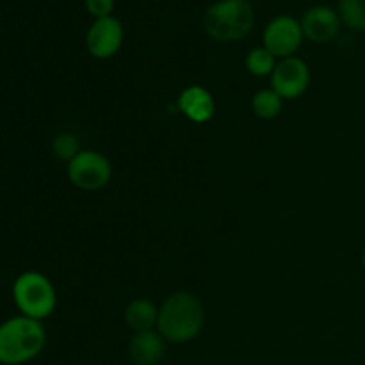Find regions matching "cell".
<instances>
[{
	"instance_id": "cell-1",
	"label": "cell",
	"mask_w": 365,
	"mask_h": 365,
	"mask_svg": "<svg viewBox=\"0 0 365 365\" xmlns=\"http://www.w3.org/2000/svg\"><path fill=\"white\" fill-rule=\"evenodd\" d=\"M203 305L192 292H173L159 307L157 331L171 344H185L192 341L203 330Z\"/></svg>"
},
{
	"instance_id": "cell-2",
	"label": "cell",
	"mask_w": 365,
	"mask_h": 365,
	"mask_svg": "<svg viewBox=\"0 0 365 365\" xmlns=\"http://www.w3.org/2000/svg\"><path fill=\"white\" fill-rule=\"evenodd\" d=\"M46 331L41 321L18 316L0 324V364L20 365L43 351Z\"/></svg>"
},
{
	"instance_id": "cell-3",
	"label": "cell",
	"mask_w": 365,
	"mask_h": 365,
	"mask_svg": "<svg viewBox=\"0 0 365 365\" xmlns=\"http://www.w3.org/2000/svg\"><path fill=\"white\" fill-rule=\"evenodd\" d=\"M255 24V11L248 0H220L203 14V29L212 39L234 43L246 38Z\"/></svg>"
},
{
	"instance_id": "cell-4",
	"label": "cell",
	"mask_w": 365,
	"mask_h": 365,
	"mask_svg": "<svg viewBox=\"0 0 365 365\" xmlns=\"http://www.w3.org/2000/svg\"><path fill=\"white\" fill-rule=\"evenodd\" d=\"M13 298L21 316L36 321L50 317L57 307V294L52 282L38 271H27L16 278Z\"/></svg>"
},
{
	"instance_id": "cell-5",
	"label": "cell",
	"mask_w": 365,
	"mask_h": 365,
	"mask_svg": "<svg viewBox=\"0 0 365 365\" xmlns=\"http://www.w3.org/2000/svg\"><path fill=\"white\" fill-rule=\"evenodd\" d=\"M68 178L82 191H100L113 178V164L96 150H81V153L68 163Z\"/></svg>"
},
{
	"instance_id": "cell-6",
	"label": "cell",
	"mask_w": 365,
	"mask_h": 365,
	"mask_svg": "<svg viewBox=\"0 0 365 365\" xmlns=\"http://www.w3.org/2000/svg\"><path fill=\"white\" fill-rule=\"evenodd\" d=\"M303 29L302 24L294 16L280 14L273 18L266 25L262 34V46L269 50L274 57H292L303 43Z\"/></svg>"
},
{
	"instance_id": "cell-7",
	"label": "cell",
	"mask_w": 365,
	"mask_h": 365,
	"mask_svg": "<svg viewBox=\"0 0 365 365\" xmlns=\"http://www.w3.org/2000/svg\"><path fill=\"white\" fill-rule=\"evenodd\" d=\"M310 68L299 57H285L271 75V88L284 100H296L309 89Z\"/></svg>"
},
{
	"instance_id": "cell-8",
	"label": "cell",
	"mask_w": 365,
	"mask_h": 365,
	"mask_svg": "<svg viewBox=\"0 0 365 365\" xmlns=\"http://www.w3.org/2000/svg\"><path fill=\"white\" fill-rule=\"evenodd\" d=\"M125 31L118 18L107 16L95 20L86 34V48L96 59H110L123 45Z\"/></svg>"
},
{
	"instance_id": "cell-9",
	"label": "cell",
	"mask_w": 365,
	"mask_h": 365,
	"mask_svg": "<svg viewBox=\"0 0 365 365\" xmlns=\"http://www.w3.org/2000/svg\"><path fill=\"white\" fill-rule=\"evenodd\" d=\"M303 36L310 41L323 45L331 41L341 29V16L335 9L328 6H314L302 18Z\"/></svg>"
},
{
	"instance_id": "cell-10",
	"label": "cell",
	"mask_w": 365,
	"mask_h": 365,
	"mask_svg": "<svg viewBox=\"0 0 365 365\" xmlns=\"http://www.w3.org/2000/svg\"><path fill=\"white\" fill-rule=\"evenodd\" d=\"M178 110L192 123H207L216 114V100L207 88L192 84L178 95Z\"/></svg>"
},
{
	"instance_id": "cell-11",
	"label": "cell",
	"mask_w": 365,
	"mask_h": 365,
	"mask_svg": "<svg viewBox=\"0 0 365 365\" xmlns=\"http://www.w3.org/2000/svg\"><path fill=\"white\" fill-rule=\"evenodd\" d=\"M166 351V341L155 330L139 331L128 342V356L134 365H159Z\"/></svg>"
},
{
	"instance_id": "cell-12",
	"label": "cell",
	"mask_w": 365,
	"mask_h": 365,
	"mask_svg": "<svg viewBox=\"0 0 365 365\" xmlns=\"http://www.w3.org/2000/svg\"><path fill=\"white\" fill-rule=\"evenodd\" d=\"M159 307L148 298H135L125 309V323L134 334L150 331L157 328Z\"/></svg>"
},
{
	"instance_id": "cell-13",
	"label": "cell",
	"mask_w": 365,
	"mask_h": 365,
	"mask_svg": "<svg viewBox=\"0 0 365 365\" xmlns=\"http://www.w3.org/2000/svg\"><path fill=\"white\" fill-rule=\"evenodd\" d=\"M252 109L260 120H274L280 116L282 109H284V98L273 88L260 89L253 95Z\"/></svg>"
},
{
	"instance_id": "cell-14",
	"label": "cell",
	"mask_w": 365,
	"mask_h": 365,
	"mask_svg": "<svg viewBox=\"0 0 365 365\" xmlns=\"http://www.w3.org/2000/svg\"><path fill=\"white\" fill-rule=\"evenodd\" d=\"M277 68V57L264 46L250 50L246 56V70L255 77H271Z\"/></svg>"
},
{
	"instance_id": "cell-15",
	"label": "cell",
	"mask_w": 365,
	"mask_h": 365,
	"mask_svg": "<svg viewBox=\"0 0 365 365\" xmlns=\"http://www.w3.org/2000/svg\"><path fill=\"white\" fill-rule=\"evenodd\" d=\"M339 16L353 31L365 32V0H341Z\"/></svg>"
},
{
	"instance_id": "cell-16",
	"label": "cell",
	"mask_w": 365,
	"mask_h": 365,
	"mask_svg": "<svg viewBox=\"0 0 365 365\" xmlns=\"http://www.w3.org/2000/svg\"><path fill=\"white\" fill-rule=\"evenodd\" d=\"M52 150L57 159L70 163V160H73L81 153V145H78V139L73 134L64 132V134H59L53 139Z\"/></svg>"
},
{
	"instance_id": "cell-17",
	"label": "cell",
	"mask_w": 365,
	"mask_h": 365,
	"mask_svg": "<svg viewBox=\"0 0 365 365\" xmlns=\"http://www.w3.org/2000/svg\"><path fill=\"white\" fill-rule=\"evenodd\" d=\"M86 9H88L89 14H93L96 20L113 16L114 0H86Z\"/></svg>"
},
{
	"instance_id": "cell-18",
	"label": "cell",
	"mask_w": 365,
	"mask_h": 365,
	"mask_svg": "<svg viewBox=\"0 0 365 365\" xmlns=\"http://www.w3.org/2000/svg\"><path fill=\"white\" fill-rule=\"evenodd\" d=\"M362 266H364V269H365V250H364V253H362Z\"/></svg>"
}]
</instances>
